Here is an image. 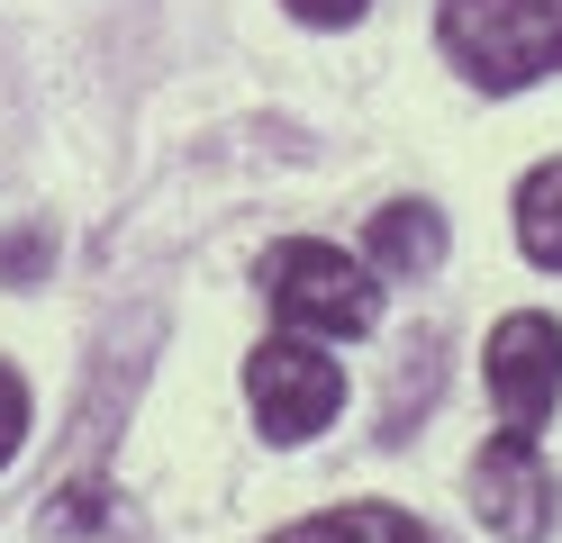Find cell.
I'll list each match as a JSON object with an SVG mask.
<instances>
[{
  "label": "cell",
  "instance_id": "obj_1",
  "mask_svg": "<svg viewBox=\"0 0 562 543\" xmlns=\"http://www.w3.org/2000/svg\"><path fill=\"white\" fill-rule=\"evenodd\" d=\"M436 36L472 91H526L562 72V0H445Z\"/></svg>",
  "mask_w": 562,
  "mask_h": 543
},
{
  "label": "cell",
  "instance_id": "obj_2",
  "mask_svg": "<svg viewBox=\"0 0 562 543\" xmlns=\"http://www.w3.org/2000/svg\"><path fill=\"white\" fill-rule=\"evenodd\" d=\"M263 299H272V317L291 326V336L345 344V336H372L381 326V272L363 253H345V245L291 236V245L263 253Z\"/></svg>",
  "mask_w": 562,
  "mask_h": 543
},
{
  "label": "cell",
  "instance_id": "obj_3",
  "mask_svg": "<svg viewBox=\"0 0 562 543\" xmlns=\"http://www.w3.org/2000/svg\"><path fill=\"white\" fill-rule=\"evenodd\" d=\"M245 398H255V426L272 444H308V434H327L336 408H345V372L318 336H272L255 344L245 362Z\"/></svg>",
  "mask_w": 562,
  "mask_h": 543
},
{
  "label": "cell",
  "instance_id": "obj_4",
  "mask_svg": "<svg viewBox=\"0 0 562 543\" xmlns=\"http://www.w3.org/2000/svg\"><path fill=\"white\" fill-rule=\"evenodd\" d=\"M481 372H490V398H499L508 434H544L553 398H562V326L536 317V308L499 317L490 344H481Z\"/></svg>",
  "mask_w": 562,
  "mask_h": 543
},
{
  "label": "cell",
  "instance_id": "obj_5",
  "mask_svg": "<svg viewBox=\"0 0 562 543\" xmlns=\"http://www.w3.org/2000/svg\"><path fill=\"white\" fill-rule=\"evenodd\" d=\"M472 517L499 543H544L553 534V471L536 453V434H490L472 453Z\"/></svg>",
  "mask_w": 562,
  "mask_h": 543
},
{
  "label": "cell",
  "instance_id": "obj_6",
  "mask_svg": "<svg viewBox=\"0 0 562 543\" xmlns=\"http://www.w3.org/2000/svg\"><path fill=\"white\" fill-rule=\"evenodd\" d=\"M363 263L381 272V281H417V272H436L445 263V217L427 208V200H391L363 227Z\"/></svg>",
  "mask_w": 562,
  "mask_h": 543
},
{
  "label": "cell",
  "instance_id": "obj_7",
  "mask_svg": "<svg viewBox=\"0 0 562 543\" xmlns=\"http://www.w3.org/2000/svg\"><path fill=\"white\" fill-rule=\"evenodd\" d=\"M272 543H436V534L417 525L408 507H381V498H363V507H327V517L281 525Z\"/></svg>",
  "mask_w": 562,
  "mask_h": 543
},
{
  "label": "cell",
  "instance_id": "obj_8",
  "mask_svg": "<svg viewBox=\"0 0 562 543\" xmlns=\"http://www.w3.org/2000/svg\"><path fill=\"white\" fill-rule=\"evenodd\" d=\"M37 543H119V498L100 480H64L37 507Z\"/></svg>",
  "mask_w": 562,
  "mask_h": 543
},
{
  "label": "cell",
  "instance_id": "obj_9",
  "mask_svg": "<svg viewBox=\"0 0 562 543\" xmlns=\"http://www.w3.org/2000/svg\"><path fill=\"white\" fill-rule=\"evenodd\" d=\"M517 245H526V263L562 272V163H536L517 181Z\"/></svg>",
  "mask_w": 562,
  "mask_h": 543
},
{
  "label": "cell",
  "instance_id": "obj_10",
  "mask_svg": "<svg viewBox=\"0 0 562 543\" xmlns=\"http://www.w3.org/2000/svg\"><path fill=\"white\" fill-rule=\"evenodd\" d=\"M46 263H55V227H10V236H0V281H10V290H27Z\"/></svg>",
  "mask_w": 562,
  "mask_h": 543
},
{
  "label": "cell",
  "instance_id": "obj_11",
  "mask_svg": "<svg viewBox=\"0 0 562 543\" xmlns=\"http://www.w3.org/2000/svg\"><path fill=\"white\" fill-rule=\"evenodd\" d=\"M27 444V381L0 362V471H10V453Z\"/></svg>",
  "mask_w": 562,
  "mask_h": 543
},
{
  "label": "cell",
  "instance_id": "obj_12",
  "mask_svg": "<svg viewBox=\"0 0 562 543\" xmlns=\"http://www.w3.org/2000/svg\"><path fill=\"white\" fill-rule=\"evenodd\" d=\"M281 10H291L300 27H355V19L372 10V0H281Z\"/></svg>",
  "mask_w": 562,
  "mask_h": 543
}]
</instances>
